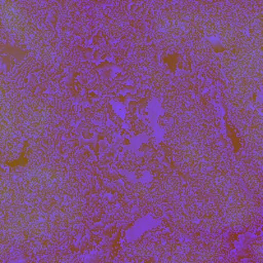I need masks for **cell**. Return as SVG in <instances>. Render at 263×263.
<instances>
[{
    "instance_id": "cell-1",
    "label": "cell",
    "mask_w": 263,
    "mask_h": 263,
    "mask_svg": "<svg viewBox=\"0 0 263 263\" xmlns=\"http://www.w3.org/2000/svg\"><path fill=\"white\" fill-rule=\"evenodd\" d=\"M1 14L4 26L9 32L17 36L25 34L28 24L22 9L17 7L16 4L5 2V6L1 8Z\"/></svg>"
},
{
    "instance_id": "cell-2",
    "label": "cell",
    "mask_w": 263,
    "mask_h": 263,
    "mask_svg": "<svg viewBox=\"0 0 263 263\" xmlns=\"http://www.w3.org/2000/svg\"><path fill=\"white\" fill-rule=\"evenodd\" d=\"M62 174L49 167H38L32 170L29 175V183L32 185H52L61 182Z\"/></svg>"
},
{
    "instance_id": "cell-3",
    "label": "cell",
    "mask_w": 263,
    "mask_h": 263,
    "mask_svg": "<svg viewBox=\"0 0 263 263\" xmlns=\"http://www.w3.org/2000/svg\"><path fill=\"white\" fill-rule=\"evenodd\" d=\"M13 128V114L9 101L4 99L1 92V137L3 140L9 139L12 135Z\"/></svg>"
},
{
    "instance_id": "cell-4",
    "label": "cell",
    "mask_w": 263,
    "mask_h": 263,
    "mask_svg": "<svg viewBox=\"0 0 263 263\" xmlns=\"http://www.w3.org/2000/svg\"><path fill=\"white\" fill-rule=\"evenodd\" d=\"M216 254H217L216 251H209V250H208V251H204V252L200 253L198 259L201 260V261H209V260L215 258Z\"/></svg>"
},
{
    "instance_id": "cell-5",
    "label": "cell",
    "mask_w": 263,
    "mask_h": 263,
    "mask_svg": "<svg viewBox=\"0 0 263 263\" xmlns=\"http://www.w3.org/2000/svg\"><path fill=\"white\" fill-rule=\"evenodd\" d=\"M212 246H213L214 248H220V247L222 246V240L219 239V238H214V239L212 240Z\"/></svg>"
}]
</instances>
